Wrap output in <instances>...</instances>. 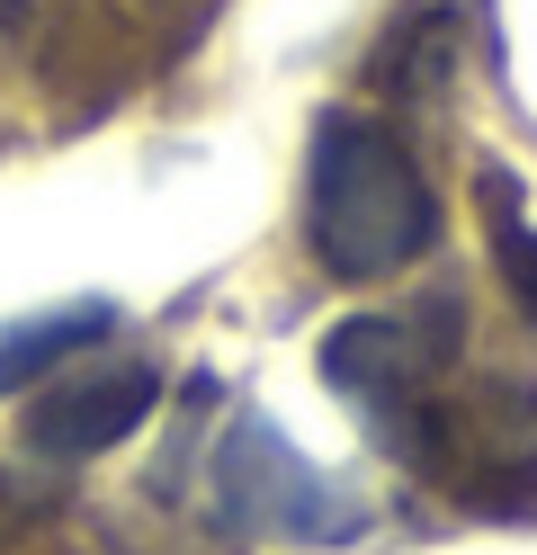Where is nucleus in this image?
<instances>
[{
  "instance_id": "f257e3e1",
  "label": "nucleus",
  "mask_w": 537,
  "mask_h": 555,
  "mask_svg": "<svg viewBox=\"0 0 537 555\" xmlns=\"http://www.w3.org/2000/svg\"><path fill=\"white\" fill-rule=\"evenodd\" d=\"M305 242L332 287H376L404 278L439 242V189L412 162V144L376 117H322L314 126V170H305Z\"/></svg>"
},
{
  "instance_id": "f03ea898",
  "label": "nucleus",
  "mask_w": 537,
  "mask_h": 555,
  "mask_svg": "<svg viewBox=\"0 0 537 555\" xmlns=\"http://www.w3.org/2000/svg\"><path fill=\"white\" fill-rule=\"evenodd\" d=\"M430 483H448L465 511H537V386L528 376H448L421 403V422L394 439Z\"/></svg>"
},
{
  "instance_id": "7ed1b4c3",
  "label": "nucleus",
  "mask_w": 537,
  "mask_h": 555,
  "mask_svg": "<svg viewBox=\"0 0 537 555\" xmlns=\"http://www.w3.org/2000/svg\"><path fill=\"white\" fill-rule=\"evenodd\" d=\"M465 367V323L448 296H421L404 314H349L322 340V386H332L385 448L421 422V403Z\"/></svg>"
},
{
  "instance_id": "20e7f679",
  "label": "nucleus",
  "mask_w": 537,
  "mask_h": 555,
  "mask_svg": "<svg viewBox=\"0 0 537 555\" xmlns=\"http://www.w3.org/2000/svg\"><path fill=\"white\" fill-rule=\"evenodd\" d=\"M215 502H225L233 529L251 538H296V546H349L368 538V502L332 483L322 466H305V448L278 422L242 412V422L215 439Z\"/></svg>"
},
{
  "instance_id": "39448f33",
  "label": "nucleus",
  "mask_w": 537,
  "mask_h": 555,
  "mask_svg": "<svg viewBox=\"0 0 537 555\" xmlns=\"http://www.w3.org/2000/svg\"><path fill=\"white\" fill-rule=\"evenodd\" d=\"M153 403H162V376L143 367V359L54 367L46 395L27 403V448H36V457H63V466L107 457L117 439H135L143 422H153Z\"/></svg>"
},
{
  "instance_id": "423d86ee",
  "label": "nucleus",
  "mask_w": 537,
  "mask_h": 555,
  "mask_svg": "<svg viewBox=\"0 0 537 555\" xmlns=\"http://www.w3.org/2000/svg\"><path fill=\"white\" fill-rule=\"evenodd\" d=\"M117 332V314L107 305H63V314H27L0 332V395H18V386H46L54 367H72L81 350H99V340Z\"/></svg>"
},
{
  "instance_id": "0eeeda50",
  "label": "nucleus",
  "mask_w": 537,
  "mask_h": 555,
  "mask_svg": "<svg viewBox=\"0 0 537 555\" xmlns=\"http://www.w3.org/2000/svg\"><path fill=\"white\" fill-rule=\"evenodd\" d=\"M501 278H511L520 305L537 314V233H511V242H501Z\"/></svg>"
},
{
  "instance_id": "6e6552de",
  "label": "nucleus",
  "mask_w": 537,
  "mask_h": 555,
  "mask_svg": "<svg viewBox=\"0 0 537 555\" xmlns=\"http://www.w3.org/2000/svg\"><path fill=\"white\" fill-rule=\"evenodd\" d=\"M27 18H36V0H0V46H18Z\"/></svg>"
}]
</instances>
